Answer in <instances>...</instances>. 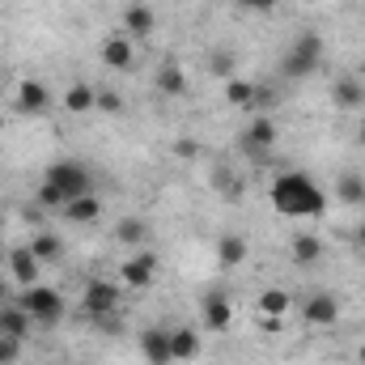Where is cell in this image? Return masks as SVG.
I'll list each match as a JSON object with an SVG mask.
<instances>
[{
  "label": "cell",
  "instance_id": "obj_1",
  "mask_svg": "<svg viewBox=\"0 0 365 365\" xmlns=\"http://www.w3.org/2000/svg\"><path fill=\"white\" fill-rule=\"evenodd\" d=\"M272 208L280 217H323L327 212V195L323 187L310 179L306 170H280L268 191Z\"/></svg>",
  "mask_w": 365,
  "mask_h": 365
},
{
  "label": "cell",
  "instance_id": "obj_32",
  "mask_svg": "<svg viewBox=\"0 0 365 365\" xmlns=\"http://www.w3.org/2000/svg\"><path fill=\"white\" fill-rule=\"evenodd\" d=\"M21 357V340H13V336H0V365H13Z\"/></svg>",
  "mask_w": 365,
  "mask_h": 365
},
{
  "label": "cell",
  "instance_id": "obj_9",
  "mask_svg": "<svg viewBox=\"0 0 365 365\" xmlns=\"http://www.w3.org/2000/svg\"><path fill=\"white\" fill-rule=\"evenodd\" d=\"M200 319H204L208 331H230V323H234V306H230V297H225L221 289H208L204 302H200Z\"/></svg>",
  "mask_w": 365,
  "mask_h": 365
},
{
  "label": "cell",
  "instance_id": "obj_26",
  "mask_svg": "<svg viewBox=\"0 0 365 365\" xmlns=\"http://www.w3.org/2000/svg\"><path fill=\"white\" fill-rule=\"evenodd\" d=\"M289 306H293V297H289L284 289H264V293H259V314H264V319H284Z\"/></svg>",
  "mask_w": 365,
  "mask_h": 365
},
{
  "label": "cell",
  "instance_id": "obj_5",
  "mask_svg": "<svg viewBox=\"0 0 365 365\" xmlns=\"http://www.w3.org/2000/svg\"><path fill=\"white\" fill-rule=\"evenodd\" d=\"M43 182H56L68 200L90 195L93 191V175H90V166H81V162H56V166H47Z\"/></svg>",
  "mask_w": 365,
  "mask_h": 365
},
{
  "label": "cell",
  "instance_id": "obj_28",
  "mask_svg": "<svg viewBox=\"0 0 365 365\" xmlns=\"http://www.w3.org/2000/svg\"><path fill=\"white\" fill-rule=\"evenodd\" d=\"M208 68H212V77H217V81L238 77V73H234V51H230V47H217V51H212V60H208Z\"/></svg>",
  "mask_w": 365,
  "mask_h": 365
},
{
  "label": "cell",
  "instance_id": "obj_33",
  "mask_svg": "<svg viewBox=\"0 0 365 365\" xmlns=\"http://www.w3.org/2000/svg\"><path fill=\"white\" fill-rule=\"evenodd\" d=\"M234 4H238V9H247V13H272L280 0H234Z\"/></svg>",
  "mask_w": 365,
  "mask_h": 365
},
{
  "label": "cell",
  "instance_id": "obj_22",
  "mask_svg": "<svg viewBox=\"0 0 365 365\" xmlns=\"http://www.w3.org/2000/svg\"><path fill=\"white\" fill-rule=\"evenodd\" d=\"M93 102H98V90H93L90 81H73L68 93H64V110L68 115H90Z\"/></svg>",
  "mask_w": 365,
  "mask_h": 365
},
{
  "label": "cell",
  "instance_id": "obj_6",
  "mask_svg": "<svg viewBox=\"0 0 365 365\" xmlns=\"http://www.w3.org/2000/svg\"><path fill=\"white\" fill-rule=\"evenodd\" d=\"M276 123L268 115H251V123H247V132H242V153H251V158H268L276 149Z\"/></svg>",
  "mask_w": 365,
  "mask_h": 365
},
{
  "label": "cell",
  "instance_id": "obj_21",
  "mask_svg": "<svg viewBox=\"0 0 365 365\" xmlns=\"http://www.w3.org/2000/svg\"><path fill=\"white\" fill-rule=\"evenodd\" d=\"M323 259V238L319 234H297L293 238V264L297 268H314Z\"/></svg>",
  "mask_w": 365,
  "mask_h": 365
},
{
  "label": "cell",
  "instance_id": "obj_38",
  "mask_svg": "<svg viewBox=\"0 0 365 365\" xmlns=\"http://www.w3.org/2000/svg\"><path fill=\"white\" fill-rule=\"evenodd\" d=\"M4 255H9V251H4V242H0V264H4Z\"/></svg>",
  "mask_w": 365,
  "mask_h": 365
},
{
  "label": "cell",
  "instance_id": "obj_7",
  "mask_svg": "<svg viewBox=\"0 0 365 365\" xmlns=\"http://www.w3.org/2000/svg\"><path fill=\"white\" fill-rule=\"evenodd\" d=\"M153 276H158V255L140 247L132 259H123V268H119V284H128V289H149Z\"/></svg>",
  "mask_w": 365,
  "mask_h": 365
},
{
  "label": "cell",
  "instance_id": "obj_13",
  "mask_svg": "<svg viewBox=\"0 0 365 365\" xmlns=\"http://www.w3.org/2000/svg\"><path fill=\"white\" fill-rule=\"evenodd\" d=\"M140 353H145L149 365H170L175 361V353H170V327H149V331L140 336Z\"/></svg>",
  "mask_w": 365,
  "mask_h": 365
},
{
  "label": "cell",
  "instance_id": "obj_11",
  "mask_svg": "<svg viewBox=\"0 0 365 365\" xmlns=\"http://www.w3.org/2000/svg\"><path fill=\"white\" fill-rule=\"evenodd\" d=\"M4 264H9V276H13V284H38V259H34V251L30 247H13L9 255H4Z\"/></svg>",
  "mask_w": 365,
  "mask_h": 365
},
{
  "label": "cell",
  "instance_id": "obj_17",
  "mask_svg": "<svg viewBox=\"0 0 365 365\" xmlns=\"http://www.w3.org/2000/svg\"><path fill=\"white\" fill-rule=\"evenodd\" d=\"M30 327H34V319L17 306V302H9V306H0V336H13V340H26L30 336Z\"/></svg>",
  "mask_w": 365,
  "mask_h": 365
},
{
  "label": "cell",
  "instance_id": "obj_18",
  "mask_svg": "<svg viewBox=\"0 0 365 365\" xmlns=\"http://www.w3.org/2000/svg\"><path fill=\"white\" fill-rule=\"evenodd\" d=\"M115 242H123V247H149V221L145 217H119L115 221Z\"/></svg>",
  "mask_w": 365,
  "mask_h": 365
},
{
  "label": "cell",
  "instance_id": "obj_14",
  "mask_svg": "<svg viewBox=\"0 0 365 365\" xmlns=\"http://www.w3.org/2000/svg\"><path fill=\"white\" fill-rule=\"evenodd\" d=\"M132 60H136V47H132V38H123V34H110V38L102 43V64H106V68H115V73H128V68H132Z\"/></svg>",
  "mask_w": 365,
  "mask_h": 365
},
{
  "label": "cell",
  "instance_id": "obj_19",
  "mask_svg": "<svg viewBox=\"0 0 365 365\" xmlns=\"http://www.w3.org/2000/svg\"><path fill=\"white\" fill-rule=\"evenodd\" d=\"M30 251H34L38 264H60V259H64V238L51 234V230H38L34 242H30Z\"/></svg>",
  "mask_w": 365,
  "mask_h": 365
},
{
  "label": "cell",
  "instance_id": "obj_29",
  "mask_svg": "<svg viewBox=\"0 0 365 365\" xmlns=\"http://www.w3.org/2000/svg\"><path fill=\"white\" fill-rule=\"evenodd\" d=\"M64 204H68V195H64L56 182H43V187H38V208H64Z\"/></svg>",
  "mask_w": 365,
  "mask_h": 365
},
{
  "label": "cell",
  "instance_id": "obj_16",
  "mask_svg": "<svg viewBox=\"0 0 365 365\" xmlns=\"http://www.w3.org/2000/svg\"><path fill=\"white\" fill-rule=\"evenodd\" d=\"M247 255H251V242H247L242 234H221V238H217V264H221V268H238Z\"/></svg>",
  "mask_w": 365,
  "mask_h": 365
},
{
  "label": "cell",
  "instance_id": "obj_40",
  "mask_svg": "<svg viewBox=\"0 0 365 365\" xmlns=\"http://www.w3.org/2000/svg\"><path fill=\"white\" fill-rule=\"evenodd\" d=\"M357 77H361V81H365V64H361V73H357Z\"/></svg>",
  "mask_w": 365,
  "mask_h": 365
},
{
  "label": "cell",
  "instance_id": "obj_3",
  "mask_svg": "<svg viewBox=\"0 0 365 365\" xmlns=\"http://www.w3.org/2000/svg\"><path fill=\"white\" fill-rule=\"evenodd\" d=\"M17 306L34 319V323H47V327H56V323H64V297H60V289H47V284H30L21 297H17Z\"/></svg>",
  "mask_w": 365,
  "mask_h": 365
},
{
  "label": "cell",
  "instance_id": "obj_20",
  "mask_svg": "<svg viewBox=\"0 0 365 365\" xmlns=\"http://www.w3.org/2000/svg\"><path fill=\"white\" fill-rule=\"evenodd\" d=\"M64 217H68V221H73V225H90V221H98V217H102V200H98V195H77V200H68V204H64Z\"/></svg>",
  "mask_w": 365,
  "mask_h": 365
},
{
  "label": "cell",
  "instance_id": "obj_27",
  "mask_svg": "<svg viewBox=\"0 0 365 365\" xmlns=\"http://www.w3.org/2000/svg\"><path fill=\"white\" fill-rule=\"evenodd\" d=\"M225 102H230V106H242V110L251 115V102H255V81L230 77V81H225Z\"/></svg>",
  "mask_w": 365,
  "mask_h": 365
},
{
  "label": "cell",
  "instance_id": "obj_34",
  "mask_svg": "<svg viewBox=\"0 0 365 365\" xmlns=\"http://www.w3.org/2000/svg\"><path fill=\"white\" fill-rule=\"evenodd\" d=\"M175 153H179V158H187V162H191V158H200V145H195L191 136H179V140H175Z\"/></svg>",
  "mask_w": 365,
  "mask_h": 365
},
{
  "label": "cell",
  "instance_id": "obj_31",
  "mask_svg": "<svg viewBox=\"0 0 365 365\" xmlns=\"http://www.w3.org/2000/svg\"><path fill=\"white\" fill-rule=\"evenodd\" d=\"M212 187H217L221 195H230V200H238V195H242V187H238V179H234L230 170H217V175H212Z\"/></svg>",
  "mask_w": 365,
  "mask_h": 365
},
{
  "label": "cell",
  "instance_id": "obj_12",
  "mask_svg": "<svg viewBox=\"0 0 365 365\" xmlns=\"http://www.w3.org/2000/svg\"><path fill=\"white\" fill-rule=\"evenodd\" d=\"M331 102H336L340 110H361L365 106V81L357 73H353V77H349V73L336 77V81H331Z\"/></svg>",
  "mask_w": 365,
  "mask_h": 365
},
{
  "label": "cell",
  "instance_id": "obj_24",
  "mask_svg": "<svg viewBox=\"0 0 365 365\" xmlns=\"http://www.w3.org/2000/svg\"><path fill=\"white\" fill-rule=\"evenodd\" d=\"M336 200L349 208H365V179L361 175H340L336 179Z\"/></svg>",
  "mask_w": 365,
  "mask_h": 365
},
{
  "label": "cell",
  "instance_id": "obj_4",
  "mask_svg": "<svg viewBox=\"0 0 365 365\" xmlns=\"http://www.w3.org/2000/svg\"><path fill=\"white\" fill-rule=\"evenodd\" d=\"M119 297H123V284L93 276V280H86L81 310H86V319H90V323H93V319H106V314H119Z\"/></svg>",
  "mask_w": 365,
  "mask_h": 365
},
{
  "label": "cell",
  "instance_id": "obj_15",
  "mask_svg": "<svg viewBox=\"0 0 365 365\" xmlns=\"http://www.w3.org/2000/svg\"><path fill=\"white\" fill-rule=\"evenodd\" d=\"M123 26H128V34H132L136 43H145V38L153 34V26H158V17H153V9H149V4H140V0H132V4L123 9Z\"/></svg>",
  "mask_w": 365,
  "mask_h": 365
},
{
  "label": "cell",
  "instance_id": "obj_10",
  "mask_svg": "<svg viewBox=\"0 0 365 365\" xmlns=\"http://www.w3.org/2000/svg\"><path fill=\"white\" fill-rule=\"evenodd\" d=\"M302 319H306L310 327H331V323L340 319V302H336V293H327V289L310 293V297L302 302Z\"/></svg>",
  "mask_w": 365,
  "mask_h": 365
},
{
  "label": "cell",
  "instance_id": "obj_2",
  "mask_svg": "<svg viewBox=\"0 0 365 365\" xmlns=\"http://www.w3.org/2000/svg\"><path fill=\"white\" fill-rule=\"evenodd\" d=\"M319 60H323V38H319L314 30H306V34L293 38V47H284V56H280V77H284V81H302V77H310V73L319 68Z\"/></svg>",
  "mask_w": 365,
  "mask_h": 365
},
{
  "label": "cell",
  "instance_id": "obj_23",
  "mask_svg": "<svg viewBox=\"0 0 365 365\" xmlns=\"http://www.w3.org/2000/svg\"><path fill=\"white\" fill-rule=\"evenodd\" d=\"M170 353H175V361L200 357V331L195 327H170Z\"/></svg>",
  "mask_w": 365,
  "mask_h": 365
},
{
  "label": "cell",
  "instance_id": "obj_30",
  "mask_svg": "<svg viewBox=\"0 0 365 365\" xmlns=\"http://www.w3.org/2000/svg\"><path fill=\"white\" fill-rule=\"evenodd\" d=\"M93 110H102V115H123V98H119L115 90H98Z\"/></svg>",
  "mask_w": 365,
  "mask_h": 365
},
{
  "label": "cell",
  "instance_id": "obj_35",
  "mask_svg": "<svg viewBox=\"0 0 365 365\" xmlns=\"http://www.w3.org/2000/svg\"><path fill=\"white\" fill-rule=\"evenodd\" d=\"M9 302H13V289H9V280L0 276V306H9Z\"/></svg>",
  "mask_w": 365,
  "mask_h": 365
},
{
  "label": "cell",
  "instance_id": "obj_8",
  "mask_svg": "<svg viewBox=\"0 0 365 365\" xmlns=\"http://www.w3.org/2000/svg\"><path fill=\"white\" fill-rule=\"evenodd\" d=\"M13 110H17V115H26V119L47 115V110H51V93H47V86H43V81H34V77H26V81L17 86Z\"/></svg>",
  "mask_w": 365,
  "mask_h": 365
},
{
  "label": "cell",
  "instance_id": "obj_37",
  "mask_svg": "<svg viewBox=\"0 0 365 365\" xmlns=\"http://www.w3.org/2000/svg\"><path fill=\"white\" fill-rule=\"evenodd\" d=\"M357 140H361V149H365V123H361V132H357Z\"/></svg>",
  "mask_w": 365,
  "mask_h": 365
},
{
  "label": "cell",
  "instance_id": "obj_36",
  "mask_svg": "<svg viewBox=\"0 0 365 365\" xmlns=\"http://www.w3.org/2000/svg\"><path fill=\"white\" fill-rule=\"evenodd\" d=\"M357 247H361V251H365V225H361V230H357Z\"/></svg>",
  "mask_w": 365,
  "mask_h": 365
},
{
  "label": "cell",
  "instance_id": "obj_25",
  "mask_svg": "<svg viewBox=\"0 0 365 365\" xmlns=\"http://www.w3.org/2000/svg\"><path fill=\"white\" fill-rule=\"evenodd\" d=\"M158 90L166 93V98H182V93H187V77H182V68L175 60H166V64L158 68Z\"/></svg>",
  "mask_w": 365,
  "mask_h": 365
},
{
  "label": "cell",
  "instance_id": "obj_39",
  "mask_svg": "<svg viewBox=\"0 0 365 365\" xmlns=\"http://www.w3.org/2000/svg\"><path fill=\"white\" fill-rule=\"evenodd\" d=\"M357 357H361V365H365V344H361V353H357Z\"/></svg>",
  "mask_w": 365,
  "mask_h": 365
}]
</instances>
